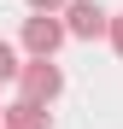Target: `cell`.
<instances>
[{
  "label": "cell",
  "instance_id": "obj_1",
  "mask_svg": "<svg viewBox=\"0 0 123 129\" xmlns=\"http://www.w3.org/2000/svg\"><path fill=\"white\" fill-rule=\"evenodd\" d=\"M18 88H24V100H35V106H53L59 94H65V71H59L53 59H29V64H18Z\"/></svg>",
  "mask_w": 123,
  "mask_h": 129
},
{
  "label": "cell",
  "instance_id": "obj_2",
  "mask_svg": "<svg viewBox=\"0 0 123 129\" xmlns=\"http://www.w3.org/2000/svg\"><path fill=\"white\" fill-rule=\"evenodd\" d=\"M59 47H65V18H53V12L24 18V53L29 59H53Z\"/></svg>",
  "mask_w": 123,
  "mask_h": 129
},
{
  "label": "cell",
  "instance_id": "obj_3",
  "mask_svg": "<svg viewBox=\"0 0 123 129\" xmlns=\"http://www.w3.org/2000/svg\"><path fill=\"white\" fill-rule=\"evenodd\" d=\"M106 24H111L106 6H94V0H65V35H76V41H100Z\"/></svg>",
  "mask_w": 123,
  "mask_h": 129
},
{
  "label": "cell",
  "instance_id": "obj_4",
  "mask_svg": "<svg viewBox=\"0 0 123 129\" xmlns=\"http://www.w3.org/2000/svg\"><path fill=\"white\" fill-rule=\"evenodd\" d=\"M0 123H6V129H47V106H35V100H12L6 112H0Z\"/></svg>",
  "mask_w": 123,
  "mask_h": 129
},
{
  "label": "cell",
  "instance_id": "obj_5",
  "mask_svg": "<svg viewBox=\"0 0 123 129\" xmlns=\"http://www.w3.org/2000/svg\"><path fill=\"white\" fill-rule=\"evenodd\" d=\"M0 82H18V47L0 41Z\"/></svg>",
  "mask_w": 123,
  "mask_h": 129
},
{
  "label": "cell",
  "instance_id": "obj_6",
  "mask_svg": "<svg viewBox=\"0 0 123 129\" xmlns=\"http://www.w3.org/2000/svg\"><path fill=\"white\" fill-rule=\"evenodd\" d=\"M106 35H111V53L123 59V12H111V24H106Z\"/></svg>",
  "mask_w": 123,
  "mask_h": 129
},
{
  "label": "cell",
  "instance_id": "obj_7",
  "mask_svg": "<svg viewBox=\"0 0 123 129\" xmlns=\"http://www.w3.org/2000/svg\"><path fill=\"white\" fill-rule=\"evenodd\" d=\"M29 12H65V0H29Z\"/></svg>",
  "mask_w": 123,
  "mask_h": 129
},
{
  "label": "cell",
  "instance_id": "obj_8",
  "mask_svg": "<svg viewBox=\"0 0 123 129\" xmlns=\"http://www.w3.org/2000/svg\"><path fill=\"white\" fill-rule=\"evenodd\" d=\"M0 112H6V106H0Z\"/></svg>",
  "mask_w": 123,
  "mask_h": 129
}]
</instances>
